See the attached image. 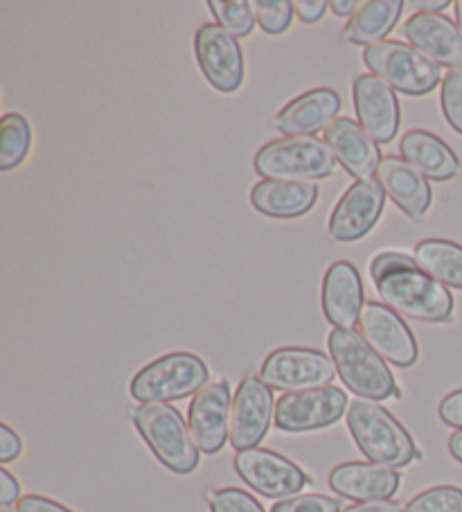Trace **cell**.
Listing matches in <instances>:
<instances>
[{
	"label": "cell",
	"instance_id": "1",
	"mask_svg": "<svg viewBox=\"0 0 462 512\" xmlns=\"http://www.w3.org/2000/svg\"><path fill=\"white\" fill-rule=\"evenodd\" d=\"M370 278L384 305L406 319L422 323L449 321L453 296L404 253H379L370 262Z\"/></svg>",
	"mask_w": 462,
	"mask_h": 512
},
{
	"label": "cell",
	"instance_id": "2",
	"mask_svg": "<svg viewBox=\"0 0 462 512\" xmlns=\"http://www.w3.org/2000/svg\"><path fill=\"white\" fill-rule=\"evenodd\" d=\"M330 346V357L336 366V373L343 379L359 400L381 402L388 397L399 395L397 382L386 359L363 339L357 330H341L334 328L327 339Z\"/></svg>",
	"mask_w": 462,
	"mask_h": 512
},
{
	"label": "cell",
	"instance_id": "3",
	"mask_svg": "<svg viewBox=\"0 0 462 512\" xmlns=\"http://www.w3.org/2000/svg\"><path fill=\"white\" fill-rule=\"evenodd\" d=\"M348 429L359 452L370 463L404 467L420 456L413 438L393 413L377 402L354 400L348 409Z\"/></svg>",
	"mask_w": 462,
	"mask_h": 512
},
{
	"label": "cell",
	"instance_id": "4",
	"mask_svg": "<svg viewBox=\"0 0 462 512\" xmlns=\"http://www.w3.org/2000/svg\"><path fill=\"white\" fill-rule=\"evenodd\" d=\"M133 425L158 461L174 474H192L201 463L190 425L172 404H140Z\"/></svg>",
	"mask_w": 462,
	"mask_h": 512
},
{
	"label": "cell",
	"instance_id": "5",
	"mask_svg": "<svg viewBox=\"0 0 462 512\" xmlns=\"http://www.w3.org/2000/svg\"><path fill=\"white\" fill-rule=\"evenodd\" d=\"M253 167L264 181L312 183L336 174V156L321 138H278L255 154Z\"/></svg>",
	"mask_w": 462,
	"mask_h": 512
},
{
	"label": "cell",
	"instance_id": "6",
	"mask_svg": "<svg viewBox=\"0 0 462 512\" xmlns=\"http://www.w3.org/2000/svg\"><path fill=\"white\" fill-rule=\"evenodd\" d=\"M210 370L199 355L170 352L140 368L131 379V397L140 404H170L208 386Z\"/></svg>",
	"mask_w": 462,
	"mask_h": 512
},
{
	"label": "cell",
	"instance_id": "7",
	"mask_svg": "<svg viewBox=\"0 0 462 512\" xmlns=\"http://www.w3.org/2000/svg\"><path fill=\"white\" fill-rule=\"evenodd\" d=\"M363 64L395 91L411 97L429 95L433 88L442 86L440 82L444 79L440 66L402 41H381L377 46L366 48Z\"/></svg>",
	"mask_w": 462,
	"mask_h": 512
},
{
	"label": "cell",
	"instance_id": "8",
	"mask_svg": "<svg viewBox=\"0 0 462 512\" xmlns=\"http://www.w3.org/2000/svg\"><path fill=\"white\" fill-rule=\"evenodd\" d=\"M350 400L339 386L284 393L275 404V427L287 434H305L336 425L348 413Z\"/></svg>",
	"mask_w": 462,
	"mask_h": 512
},
{
	"label": "cell",
	"instance_id": "9",
	"mask_svg": "<svg viewBox=\"0 0 462 512\" xmlns=\"http://www.w3.org/2000/svg\"><path fill=\"white\" fill-rule=\"evenodd\" d=\"M260 377L273 391H309L330 386L336 366L330 355L314 348H280L264 359Z\"/></svg>",
	"mask_w": 462,
	"mask_h": 512
},
{
	"label": "cell",
	"instance_id": "10",
	"mask_svg": "<svg viewBox=\"0 0 462 512\" xmlns=\"http://www.w3.org/2000/svg\"><path fill=\"white\" fill-rule=\"evenodd\" d=\"M233 463L239 479L269 499H289L305 490L307 483L312 481L302 467L271 449L255 447L237 452Z\"/></svg>",
	"mask_w": 462,
	"mask_h": 512
},
{
	"label": "cell",
	"instance_id": "11",
	"mask_svg": "<svg viewBox=\"0 0 462 512\" xmlns=\"http://www.w3.org/2000/svg\"><path fill=\"white\" fill-rule=\"evenodd\" d=\"M273 388L262 382V377L246 375L237 386L233 411H230V445L237 452L255 449L269 434L271 420H275Z\"/></svg>",
	"mask_w": 462,
	"mask_h": 512
},
{
	"label": "cell",
	"instance_id": "12",
	"mask_svg": "<svg viewBox=\"0 0 462 512\" xmlns=\"http://www.w3.org/2000/svg\"><path fill=\"white\" fill-rule=\"evenodd\" d=\"M194 55L201 73L219 93H237L244 82V55L239 39L217 23L201 25L194 34Z\"/></svg>",
	"mask_w": 462,
	"mask_h": 512
},
{
	"label": "cell",
	"instance_id": "13",
	"mask_svg": "<svg viewBox=\"0 0 462 512\" xmlns=\"http://www.w3.org/2000/svg\"><path fill=\"white\" fill-rule=\"evenodd\" d=\"M386 192L379 181H357L345 190L330 217V235L336 242H359L384 215Z\"/></svg>",
	"mask_w": 462,
	"mask_h": 512
},
{
	"label": "cell",
	"instance_id": "14",
	"mask_svg": "<svg viewBox=\"0 0 462 512\" xmlns=\"http://www.w3.org/2000/svg\"><path fill=\"white\" fill-rule=\"evenodd\" d=\"M230 411L233 395L226 379L208 384L192 397L188 425L199 452L219 454L224 449L226 440H230Z\"/></svg>",
	"mask_w": 462,
	"mask_h": 512
},
{
	"label": "cell",
	"instance_id": "15",
	"mask_svg": "<svg viewBox=\"0 0 462 512\" xmlns=\"http://www.w3.org/2000/svg\"><path fill=\"white\" fill-rule=\"evenodd\" d=\"M359 323L363 339L393 366L411 368L420 357L411 328L384 303H366Z\"/></svg>",
	"mask_w": 462,
	"mask_h": 512
},
{
	"label": "cell",
	"instance_id": "16",
	"mask_svg": "<svg viewBox=\"0 0 462 512\" xmlns=\"http://www.w3.org/2000/svg\"><path fill=\"white\" fill-rule=\"evenodd\" d=\"M352 100L359 125L368 131L372 140L377 145L393 143L399 131V102L395 88L377 75L363 73L354 77Z\"/></svg>",
	"mask_w": 462,
	"mask_h": 512
},
{
	"label": "cell",
	"instance_id": "17",
	"mask_svg": "<svg viewBox=\"0 0 462 512\" xmlns=\"http://www.w3.org/2000/svg\"><path fill=\"white\" fill-rule=\"evenodd\" d=\"M404 37L435 66L462 70V32L444 14L417 12L404 23Z\"/></svg>",
	"mask_w": 462,
	"mask_h": 512
},
{
	"label": "cell",
	"instance_id": "18",
	"mask_svg": "<svg viewBox=\"0 0 462 512\" xmlns=\"http://www.w3.org/2000/svg\"><path fill=\"white\" fill-rule=\"evenodd\" d=\"M321 303L325 319L334 328L354 330L366 307V298H363L361 276L352 262L339 260L325 271Z\"/></svg>",
	"mask_w": 462,
	"mask_h": 512
},
{
	"label": "cell",
	"instance_id": "19",
	"mask_svg": "<svg viewBox=\"0 0 462 512\" xmlns=\"http://www.w3.org/2000/svg\"><path fill=\"white\" fill-rule=\"evenodd\" d=\"M341 95L334 88H314L291 100L273 120V127L287 138L314 136L339 120Z\"/></svg>",
	"mask_w": 462,
	"mask_h": 512
},
{
	"label": "cell",
	"instance_id": "20",
	"mask_svg": "<svg viewBox=\"0 0 462 512\" xmlns=\"http://www.w3.org/2000/svg\"><path fill=\"white\" fill-rule=\"evenodd\" d=\"M325 143L330 145L336 161H339L354 179L375 181L372 176L379 172V165L384 161V156L379 152V145L372 140V136L359 125V122H354L350 118L334 120L332 125L325 129Z\"/></svg>",
	"mask_w": 462,
	"mask_h": 512
},
{
	"label": "cell",
	"instance_id": "21",
	"mask_svg": "<svg viewBox=\"0 0 462 512\" xmlns=\"http://www.w3.org/2000/svg\"><path fill=\"white\" fill-rule=\"evenodd\" d=\"M402 485L397 470L377 463H341L330 472V488L343 499L359 503L390 501Z\"/></svg>",
	"mask_w": 462,
	"mask_h": 512
},
{
	"label": "cell",
	"instance_id": "22",
	"mask_svg": "<svg viewBox=\"0 0 462 512\" xmlns=\"http://www.w3.org/2000/svg\"><path fill=\"white\" fill-rule=\"evenodd\" d=\"M377 176L386 197L393 199L395 206L402 208L415 222H420L429 213L433 201L429 179L417 172L413 165H408L402 156H384Z\"/></svg>",
	"mask_w": 462,
	"mask_h": 512
},
{
	"label": "cell",
	"instance_id": "23",
	"mask_svg": "<svg viewBox=\"0 0 462 512\" xmlns=\"http://www.w3.org/2000/svg\"><path fill=\"white\" fill-rule=\"evenodd\" d=\"M402 158L431 181H451L460 174V161L442 138L424 129H413L399 143Z\"/></svg>",
	"mask_w": 462,
	"mask_h": 512
},
{
	"label": "cell",
	"instance_id": "24",
	"mask_svg": "<svg viewBox=\"0 0 462 512\" xmlns=\"http://www.w3.org/2000/svg\"><path fill=\"white\" fill-rule=\"evenodd\" d=\"M316 201L318 188L314 183L260 181L251 190L253 208L273 219H298L307 215Z\"/></svg>",
	"mask_w": 462,
	"mask_h": 512
},
{
	"label": "cell",
	"instance_id": "25",
	"mask_svg": "<svg viewBox=\"0 0 462 512\" xmlns=\"http://www.w3.org/2000/svg\"><path fill=\"white\" fill-rule=\"evenodd\" d=\"M404 0H366L343 28V39L357 46H377L395 30Z\"/></svg>",
	"mask_w": 462,
	"mask_h": 512
},
{
	"label": "cell",
	"instance_id": "26",
	"mask_svg": "<svg viewBox=\"0 0 462 512\" xmlns=\"http://www.w3.org/2000/svg\"><path fill=\"white\" fill-rule=\"evenodd\" d=\"M413 260L444 287L462 289V246L451 240H422L415 244Z\"/></svg>",
	"mask_w": 462,
	"mask_h": 512
},
{
	"label": "cell",
	"instance_id": "27",
	"mask_svg": "<svg viewBox=\"0 0 462 512\" xmlns=\"http://www.w3.org/2000/svg\"><path fill=\"white\" fill-rule=\"evenodd\" d=\"M32 147L30 122L21 113H7L0 127V170L12 172L23 165Z\"/></svg>",
	"mask_w": 462,
	"mask_h": 512
},
{
	"label": "cell",
	"instance_id": "28",
	"mask_svg": "<svg viewBox=\"0 0 462 512\" xmlns=\"http://www.w3.org/2000/svg\"><path fill=\"white\" fill-rule=\"evenodd\" d=\"M208 7L215 14L217 25L233 34L235 39H246L253 34L257 23L253 3H246V0H210Z\"/></svg>",
	"mask_w": 462,
	"mask_h": 512
},
{
	"label": "cell",
	"instance_id": "29",
	"mask_svg": "<svg viewBox=\"0 0 462 512\" xmlns=\"http://www.w3.org/2000/svg\"><path fill=\"white\" fill-rule=\"evenodd\" d=\"M404 512H462V490L456 485H435L408 501Z\"/></svg>",
	"mask_w": 462,
	"mask_h": 512
},
{
	"label": "cell",
	"instance_id": "30",
	"mask_svg": "<svg viewBox=\"0 0 462 512\" xmlns=\"http://www.w3.org/2000/svg\"><path fill=\"white\" fill-rule=\"evenodd\" d=\"M253 12L257 25L266 32V34H282L291 28L293 16H296V10H293V3L289 0H255L253 3Z\"/></svg>",
	"mask_w": 462,
	"mask_h": 512
},
{
	"label": "cell",
	"instance_id": "31",
	"mask_svg": "<svg viewBox=\"0 0 462 512\" xmlns=\"http://www.w3.org/2000/svg\"><path fill=\"white\" fill-rule=\"evenodd\" d=\"M440 102L449 127L462 136V70H449L444 75Z\"/></svg>",
	"mask_w": 462,
	"mask_h": 512
},
{
	"label": "cell",
	"instance_id": "32",
	"mask_svg": "<svg viewBox=\"0 0 462 512\" xmlns=\"http://www.w3.org/2000/svg\"><path fill=\"white\" fill-rule=\"evenodd\" d=\"M210 512H266L251 492L239 488H224L208 494Z\"/></svg>",
	"mask_w": 462,
	"mask_h": 512
},
{
	"label": "cell",
	"instance_id": "33",
	"mask_svg": "<svg viewBox=\"0 0 462 512\" xmlns=\"http://www.w3.org/2000/svg\"><path fill=\"white\" fill-rule=\"evenodd\" d=\"M271 512H343V506L339 499L327 494H296L275 503Z\"/></svg>",
	"mask_w": 462,
	"mask_h": 512
},
{
	"label": "cell",
	"instance_id": "34",
	"mask_svg": "<svg viewBox=\"0 0 462 512\" xmlns=\"http://www.w3.org/2000/svg\"><path fill=\"white\" fill-rule=\"evenodd\" d=\"M438 413H440V420L444 422V425L462 429V388H458V391H453L444 397V400L440 402Z\"/></svg>",
	"mask_w": 462,
	"mask_h": 512
},
{
	"label": "cell",
	"instance_id": "35",
	"mask_svg": "<svg viewBox=\"0 0 462 512\" xmlns=\"http://www.w3.org/2000/svg\"><path fill=\"white\" fill-rule=\"evenodd\" d=\"M23 454V440L10 425H0V461L12 463Z\"/></svg>",
	"mask_w": 462,
	"mask_h": 512
},
{
	"label": "cell",
	"instance_id": "36",
	"mask_svg": "<svg viewBox=\"0 0 462 512\" xmlns=\"http://www.w3.org/2000/svg\"><path fill=\"white\" fill-rule=\"evenodd\" d=\"M19 512H73L66 508L64 503H59L50 497H43V494H28L19 501Z\"/></svg>",
	"mask_w": 462,
	"mask_h": 512
},
{
	"label": "cell",
	"instance_id": "37",
	"mask_svg": "<svg viewBox=\"0 0 462 512\" xmlns=\"http://www.w3.org/2000/svg\"><path fill=\"white\" fill-rule=\"evenodd\" d=\"M293 10H296V16L302 23L312 25L323 19L325 12L330 10V3L327 0H296Z\"/></svg>",
	"mask_w": 462,
	"mask_h": 512
},
{
	"label": "cell",
	"instance_id": "38",
	"mask_svg": "<svg viewBox=\"0 0 462 512\" xmlns=\"http://www.w3.org/2000/svg\"><path fill=\"white\" fill-rule=\"evenodd\" d=\"M21 483L14 479L10 470H0V503L3 506H12L14 501H21Z\"/></svg>",
	"mask_w": 462,
	"mask_h": 512
},
{
	"label": "cell",
	"instance_id": "39",
	"mask_svg": "<svg viewBox=\"0 0 462 512\" xmlns=\"http://www.w3.org/2000/svg\"><path fill=\"white\" fill-rule=\"evenodd\" d=\"M343 512H404L397 501H368V503H357V506L343 508Z\"/></svg>",
	"mask_w": 462,
	"mask_h": 512
},
{
	"label": "cell",
	"instance_id": "40",
	"mask_svg": "<svg viewBox=\"0 0 462 512\" xmlns=\"http://www.w3.org/2000/svg\"><path fill=\"white\" fill-rule=\"evenodd\" d=\"M359 7H361V3H357V0H332V3H330V10L336 16H341V19H343V16H350V19H352V16L357 14Z\"/></svg>",
	"mask_w": 462,
	"mask_h": 512
},
{
	"label": "cell",
	"instance_id": "41",
	"mask_svg": "<svg viewBox=\"0 0 462 512\" xmlns=\"http://www.w3.org/2000/svg\"><path fill=\"white\" fill-rule=\"evenodd\" d=\"M451 3L449 0H413V7L415 10H420L422 14H438V12H442V10H447Z\"/></svg>",
	"mask_w": 462,
	"mask_h": 512
},
{
	"label": "cell",
	"instance_id": "42",
	"mask_svg": "<svg viewBox=\"0 0 462 512\" xmlns=\"http://www.w3.org/2000/svg\"><path fill=\"white\" fill-rule=\"evenodd\" d=\"M449 452L458 463H462V429H458L456 434L449 438Z\"/></svg>",
	"mask_w": 462,
	"mask_h": 512
},
{
	"label": "cell",
	"instance_id": "43",
	"mask_svg": "<svg viewBox=\"0 0 462 512\" xmlns=\"http://www.w3.org/2000/svg\"><path fill=\"white\" fill-rule=\"evenodd\" d=\"M453 7H456V25H458V30L462 32V0H458V3Z\"/></svg>",
	"mask_w": 462,
	"mask_h": 512
},
{
	"label": "cell",
	"instance_id": "44",
	"mask_svg": "<svg viewBox=\"0 0 462 512\" xmlns=\"http://www.w3.org/2000/svg\"><path fill=\"white\" fill-rule=\"evenodd\" d=\"M0 512H14L10 506H3V508H0Z\"/></svg>",
	"mask_w": 462,
	"mask_h": 512
}]
</instances>
